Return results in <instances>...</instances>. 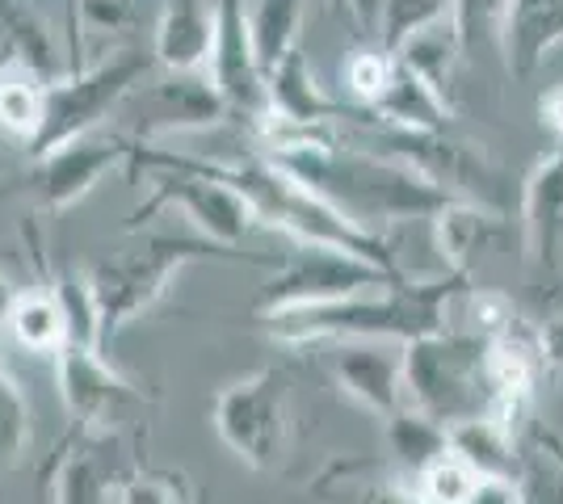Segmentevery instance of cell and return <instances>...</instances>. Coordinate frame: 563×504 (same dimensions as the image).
Here are the masks:
<instances>
[{"instance_id": "1", "label": "cell", "mask_w": 563, "mask_h": 504, "mask_svg": "<svg viewBox=\"0 0 563 504\" xmlns=\"http://www.w3.org/2000/svg\"><path fill=\"white\" fill-rule=\"evenodd\" d=\"M269 165L290 172L316 190L329 206H336L353 227L375 232L387 223L408 219H433L446 202H454L442 186H433L417 165L404 156H378V152H350L332 147L311 131H278L265 156Z\"/></svg>"}, {"instance_id": "37", "label": "cell", "mask_w": 563, "mask_h": 504, "mask_svg": "<svg viewBox=\"0 0 563 504\" xmlns=\"http://www.w3.org/2000/svg\"><path fill=\"white\" fill-rule=\"evenodd\" d=\"M467 504H526L517 480H479Z\"/></svg>"}, {"instance_id": "34", "label": "cell", "mask_w": 563, "mask_h": 504, "mask_svg": "<svg viewBox=\"0 0 563 504\" xmlns=\"http://www.w3.org/2000/svg\"><path fill=\"white\" fill-rule=\"evenodd\" d=\"M387 76H391V55H383V51H357L350 64H345V85H350V93L357 97V101H366V105L383 93Z\"/></svg>"}, {"instance_id": "22", "label": "cell", "mask_w": 563, "mask_h": 504, "mask_svg": "<svg viewBox=\"0 0 563 504\" xmlns=\"http://www.w3.org/2000/svg\"><path fill=\"white\" fill-rule=\"evenodd\" d=\"M307 0H253L244 9L249 22V43H253V59H257L261 76L278 68L290 51H299V34H303Z\"/></svg>"}, {"instance_id": "11", "label": "cell", "mask_w": 563, "mask_h": 504, "mask_svg": "<svg viewBox=\"0 0 563 504\" xmlns=\"http://www.w3.org/2000/svg\"><path fill=\"white\" fill-rule=\"evenodd\" d=\"M140 462L126 455L122 433H93L76 429L51 450L47 483L51 504H110L118 501L122 480Z\"/></svg>"}, {"instance_id": "40", "label": "cell", "mask_w": 563, "mask_h": 504, "mask_svg": "<svg viewBox=\"0 0 563 504\" xmlns=\"http://www.w3.org/2000/svg\"><path fill=\"white\" fill-rule=\"evenodd\" d=\"M13 299H18V287L0 273V328H4V320H9V312H13Z\"/></svg>"}, {"instance_id": "41", "label": "cell", "mask_w": 563, "mask_h": 504, "mask_svg": "<svg viewBox=\"0 0 563 504\" xmlns=\"http://www.w3.org/2000/svg\"><path fill=\"white\" fill-rule=\"evenodd\" d=\"M198 504H211V501H207V496H202V501H198Z\"/></svg>"}, {"instance_id": "10", "label": "cell", "mask_w": 563, "mask_h": 504, "mask_svg": "<svg viewBox=\"0 0 563 504\" xmlns=\"http://www.w3.org/2000/svg\"><path fill=\"white\" fill-rule=\"evenodd\" d=\"M55 387L64 412L71 416L76 429L93 433H122L126 421H135L156 395L131 383L122 370H114L101 358V349H80V345H64L55 354Z\"/></svg>"}, {"instance_id": "26", "label": "cell", "mask_w": 563, "mask_h": 504, "mask_svg": "<svg viewBox=\"0 0 563 504\" xmlns=\"http://www.w3.org/2000/svg\"><path fill=\"white\" fill-rule=\"evenodd\" d=\"M517 0H450V34L459 43V55L475 51H500L505 43V25Z\"/></svg>"}, {"instance_id": "6", "label": "cell", "mask_w": 563, "mask_h": 504, "mask_svg": "<svg viewBox=\"0 0 563 504\" xmlns=\"http://www.w3.org/2000/svg\"><path fill=\"white\" fill-rule=\"evenodd\" d=\"M202 257H228V253L207 240L152 236V240H143L140 248H131V253H122V257H110V261L93 265L89 287H93L106 340L122 333L126 324H135L143 312H152V307L165 299L168 282H173L189 261H202Z\"/></svg>"}, {"instance_id": "5", "label": "cell", "mask_w": 563, "mask_h": 504, "mask_svg": "<svg viewBox=\"0 0 563 504\" xmlns=\"http://www.w3.org/2000/svg\"><path fill=\"white\" fill-rule=\"evenodd\" d=\"M152 72V55L126 47L114 51L93 68H80L71 76H55L47 85V110H43V131L30 144L34 160L47 156L51 147H64L80 135L106 131V122L122 110V101L140 89Z\"/></svg>"}, {"instance_id": "16", "label": "cell", "mask_w": 563, "mask_h": 504, "mask_svg": "<svg viewBox=\"0 0 563 504\" xmlns=\"http://www.w3.org/2000/svg\"><path fill=\"white\" fill-rule=\"evenodd\" d=\"M521 253L534 269L563 265V147L542 156L521 193Z\"/></svg>"}, {"instance_id": "3", "label": "cell", "mask_w": 563, "mask_h": 504, "mask_svg": "<svg viewBox=\"0 0 563 504\" xmlns=\"http://www.w3.org/2000/svg\"><path fill=\"white\" fill-rule=\"evenodd\" d=\"M211 168L228 186H235V190L244 193V202L253 206L257 223L278 227L282 236H290V244L336 248V253H350V257H362V261L396 269L383 236L353 227L336 206H329L320 193L307 190L303 181H295L278 165H269V160H244V165H228V168L211 165Z\"/></svg>"}, {"instance_id": "32", "label": "cell", "mask_w": 563, "mask_h": 504, "mask_svg": "<svg viewBox=\"0 0 563 504\" xmlns=\"http://www.w3.org/2000/svg\"><path fill=\"white\" fill-rule=\"evenodd\" d=\"M30 400L22 383L0 366V471H13L30 450Z\"/></svg>"}, {"instance_id": "7", "label": "cell", "mask_w": 563, "mask_h": 504, "mask_svg": "<svg viewBox=\"0 0 563 504\" xmlns=\"http://www.w3.org/2000/svg\"><path fill=\"white\" fill-rule=\"evenodd\" d=\"M219 441L253 471H278L290 437V383L278 366L253 370L219 391L211 408Z\"/></svg>"}, {"instance_id": "12", "label": "cell", "mask_w": 563, "mask_h": 504, "mask_svg": "<svg viewBox=\"0 0 563 504\" xmlns=\"http://www.w3.org/2000/svg\"><path fill=\"white\" fill-rule=\"evenodd\" d=\"M126 139H118L110 131H93V135H80L64 147H51L47 156L34 160V198L43 211H68L80 198H89L93 186L114 172L131 152H126Z\"/></svg>"}, {"instance_id": "23", "label": "cell", "mask_w": 563, "mask_h": 504, "mask_svg": "<svg viewBox=\"0 0 563 504\" xmlns=\"http://www.w3.org/2000/svg\"><path fill=\"white\" fill-rule=\"evenodd\" d=\"M4 333L13 336V345L25 354H38V358H55L64 345H68V328H64V315L55 307L47 287L38 290H18L13 299V312L4 320Z\"/></svg>"}, {"instance_id": "42", "label": "cell", "mask_w": 563, "mask_h": 504, "mask_svg": "<svg viewBox=\"0 0 563 504\" xmlns=\"http://www.w3.org/2000/svg\"><path fill=\"white\" fill-rule=\"evenodd\" d=\"M0 504H4V501H0Z\"/></svg>"}, {"instance_id": "13", "label": "cell", "mask_w": 563, "mask_h": 504, "mask_svg": "<svg viewBox=\"0 0 563 504\" xmlns=\"http://www.w3.org/2000/svg\"><path fill=\"white\" fill-rule=\"evenodd\" d=\"M202 76L211 80L223 110L265 122V76H261L257 59H253L244 0H214V43Z\"/></svg>"}, {"instance_id": "4", "label": "cell", "mask_w": 563, "mask_h": 504, "mask_svg": "<svg viewBox=\"0 0 563 504\" xmlns=\"http://www.w3.org/2000/svg\"><path fill=\"white\" fill-rule=\"evenodd\" d=\"M399 361H404V404L429 416L433 425L450 433L467 421L493 416L488 358L479 336L442 328L399 345Z\"/></svg>"}, {"instance_id": "9", "label": "cell", "mask_w": 563, "mask_h": 504, "mask_svg": "<svg viewBox=\"0 0 563 504\" xmlns=\"http://www.w3.org/2000/svg\"><path fill=\"white\" fill-rule=\"evenodd\" d=\"M156 186H152V202L147 211H161V206H173L202 232V240L232 253L235 244L244 240L253 227H257V215L253 206L244 202V193L228 186L211 165H198V160H181V156H156Z\"/></svg>"}, {"instance_id": "27", "label": "cell", "mask_w": 563, "mask_h": 504, "mask_svg": "<svg viewBox=\"0 0 563 504\" xmlns=\"http://www.w3.org/2000/svg\"><path fill=\"white\" fill-rule=\"evenodd\" d=\"M55 307L64 315V328H68V345H80V349H101L106 345V333H101V312H97L93 287H89V273H55L47 282Z\"/></svg>"}, {"instance_id": "39", "label": "cell", "mask_w": 563, "mask_h": 504, "mask_svg": "<svg viewBox=\"0 0 563 504\" xmlns=\"http://www.w3.org/2000/svg\"><path fill=\"white\" fill-rule=\"evenodd\" d=\"M539 114H542V126L555 131V135L563 139V80L560 85H551V89L539 97Z\"/></svg>"}, {"instance_id": "24", "label": "cell", "mask_w": 563, "mask_h": 504, "mask_svg": "<svg viewBox=\"0 0 563 504\" xmlns=\"http://www.w3.org/2000/svg\"><path fill=\"white\" fill-rule=\"evenodd\" d=\"M43 110H47V80L22 64H0V131L30 147L43 131Z\"/></svg>"}, {"instance_id": "14", "label": "cell", "mask_w": 563, "mask_h": 504, "mask_svg": "<svg viewBox=\"0 0 563 504\" xmlns=\"http://www.w3.org/2000/svg\"><path fill=\"white\" fill-rule=\"evenodd\" d=\"M122 105H140L135 110V135L140 139H161L173 131H198V126H214L223 119V101L211 89V80L202 72L181 76L165 72L161 80H143L135 93L126 97Z\"/></svg>"}, {"instance_id": "38", "label": "cell", "mask_w": 563, "mask_h": 504, "mask_svg": "<svg viewBox=\"0 0 563 504\" xmlns=\"http://www.w3.org/2000/svg\"><path fill=\"white\" fill-rule=\"evenodd\" d=\"M539 358H542V366H551V370L563 374V315H555L539 333Z\"/></svg>"}, {"instance_id": "28", "label": "cell", "mask_w": 563, "mask_h": 504, "mask_svg": "<svg viewBox=\"0 0 563 504\" xmlns=\"http://www.w3.org/2000/svg\"><path fill=\"white\" fill-rule=\"evenodd\" d=\"M387 446H391V455L408 467V475H417V471L429 467L438 455H446L450 433L442 429V425H433L429 416H421V412H412L404 404L396 416H387Z\"/></svg>"}, {"instance_id": "25", "label": "cell", "mask_w": 563, "mask_h": 504, "mask_svg": "<svg viewBox=\"0 0 563 504\" xmlns=\"http://www.w3.org/2000/svg\"><path fill=\"white\" fill-rule=\"evenodd\" d=\"M450 450L463 458L479 480H514V429L493 416H479V421L450 429Z\"/></svg>"}, {"instance_id": "15", "label": "cell", "mask_w": 563, "mask_h": 504, "mask_svg": "<svg viewBox=\"0 0 563 504\" xmlns=\"http://www.w3.org/2000/svg\"><path fill=\"white\" fill-rule=\"evenodd\" d=\"M332 374L357 408L383 421L404 408V361L387 340H341L332 354Z\"/></svg>"}, {"instance_id": "20", "label": "cell", "mask_w": 563, "mask_h": 504, "mask_svg": "<svg viewBox=\"0 0 563 504\" xmlns=\"http://www.w3.org/2000/svg\"><path fill=\"white\" fill-rule=\"evenodd\" d=\"M563 43V0H517L505 25V59L509 72L530 76L547 64V55Z\"/></svg>"}, {"instance_id": "19", "label": "cell", "mask_w": 563, "mask_h": 504, "mask_svg": "<svg viewBox=\"0 0 563 504\" xmlns=\"http://www.w3.org/2000/svg\"><path fill=\"white\" fill-rule=\"evenodd\" d=\"M383 122L399 126L404 135H442L450 122V101L442 89H433L429 80L417 72H408L404 64L391 59V76L383 85V93L371 101Z\"/></svg>"}, {"instance_id": "33", "label": "cell", "mask_w": 563, "mask_h": 504, "mask_svg": "<svg viewBox=\"0 0 563 504\" xmlns=\"http://www.w3.org/2000/svg\"><path fill=\"white\" fill-rule=\"evenodd\" d=\"M202 496L194 492L186 471H156V467H135L122 488L118 504H198Z\"/></svg>"}, {"instance_id": "35", "label": "cell", "mask_w": 563, "mask_h": 504, "mask_svg": "<svg viewBox=\"0 0 563 504\" xmlns=\"http://www.w3.org/2000/svg\"><path fill=\"white\" fill-rule=\"evenodd\" d=\"M131 0H80V22L85 30H101V34H114L131 25Z\"/></svg>"}, {"instance_id": "8", "label": "cell", "mask_w": 563, "mask_h": 504, "mask_svg": "<svg viewBox=\"0 0 563 504\" xmlns=\"http://www.w3.org/2000/svg\"><path fill=\"white\" fill-rule=\"evenodd\" d=\"M404 273L387 269V265L362 261L336 248H303L295 244L278 261L274 278L265 282L257 299L261 315L290 312V307H316V303H336V299H353V294H371L399 282Z\"/></svg>"}, {"instance_id": "21", "label": "cell", "mask_w": 563, "mask_h": 504, "mask_svg": "<svg viewBox=\"0 0 563 504\" xmlns=\"http://www.w3.org/2000/svg\"><path fill=\"white\" fill-rule=\"evenodd\" d=\"M433 232H438V248H442V261L450 273L467 278V265L479 248H488L493 236H500V215L488 206H475L454 198L446 202L438 215H433Z\"/></svg>"}, {"instance_id": "31", "label": "cell", "mask_w": 563, "mask_h": 504, "mask_svg": "<svg viewBox=\"0 0 563 504\" xmlns=\"http://www.w3.org/2000/svg\"><path fill=\"white\" fill-rule=\"evenodd\" d=\"M450 18V0H383L378 9V38L383 55H396L412 34L429 25H442Z\"/></svg>"}, {"instance_id": "36", "label": "cell", "mask_w": 563, "mask_h": 504, "mask_svg": "<svg viewBox=\"0 0 563 504\" xmlns=\"http://www.w3.org/2000/svg\"><path fill=\"white\" fill-rule=\"evenodd\" d=\"M336 504H417V496H412L408 483L387 480V483H362V488L345 492Z\"/></svg>"}, {"instance_id": "18", "label": "cell", "mask_w": 563, "mask_h": 504, "mask_svg": "<svg viewBox=\"0 0 563 504\" xmlns=\"http://www.w3.org/2000/svg\"><path fill=\"white\" fill-rule=\"evenodd\" d=\"M332 114L336 105L316 85L303 51H290L278 68L265 72V122H274L278 131H316Z\"/></svg>"}, {"instance_id": "2", "label": "cell", "mask_w": 563, "mask_h": 504, "mask_svg": "<svg viewBox=\"0 0 563 504\" xmlns=\"http://www.w3.org/2000/svg\"><path fill=\"white\" fill-rule=\"evenodd\" d=\"M467 287V278L459 273H438V278H399L391 287L371 290V294H353L336 303H316V307H290V312L261 315L265 336L274 345H316V340H421L446 328V307L459 290Z\"/></svg>"}, {"instance_id": "29", "label": "cell", "mask_w": 563, "mask_h": 504, "mask_svg": "<svg viewBox=\"0 0 563 504\" xmlns=\"http://www.w3.org/2000/svg\"><path fill=\"white\" fill-rule=\"evenodd\" d=\"M408 488H412L417 504H467L471 492L479 488V475L454 450H446L417 475H408Z\"/></svg>"}, {"instance_id": "30", "label": "cell", "mask_w": 563, "mask_h": 504, "mask_svg": "<svg viewBox=\"0 0 563 504\" xmlns=\"http://www.w3.org/2000/svg\"><path fill=\"white\" fill-rule=\"evenodd\" d=\"M396 64H404L408 72H417L421 80H429L433 89H442L450 80V68H454V59H459V43H454V34H450V25H429L421 34H412L404 47L391 55Z\"/></svg>"}, {"instance_id": "17", "label": "cell", "mask_w": 563, "mask_h": 504, "mask_svg": "<svg viewBox=\"0 0 563 504\" xmlns=\"http://www.w3.org/2000/svg\"><path fill=\"white\" fill-rule=\"evenodd\" d=\"M214 43V0H165L156 34H152V64L165 72H207Z\"/></svg>"}]
</instances>
